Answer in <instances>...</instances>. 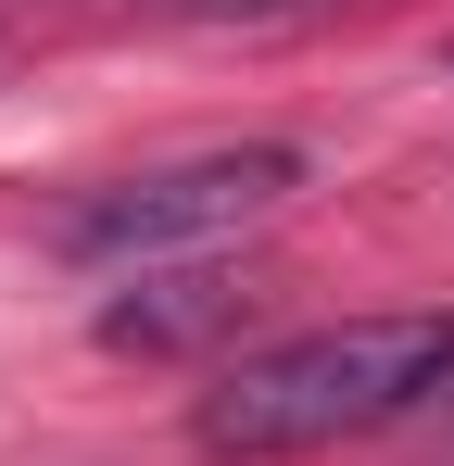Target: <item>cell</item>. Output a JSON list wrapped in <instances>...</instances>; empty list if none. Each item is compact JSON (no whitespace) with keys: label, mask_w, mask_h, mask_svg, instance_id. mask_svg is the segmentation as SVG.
<instances>
[{"label":"cell","mask_w":454,"mask_h":466,"mask_svg":"<svg viewBox=\"0 0 454 466\" xmlns=\"http://www.w3.org/2000/svg\"><path fill=\"white\" fill-rule=\"evenodd\" d=\"M454 379V315H341V328H303L278 353H240L202 390V454H315V441H366L429 416Z\"/></svg>","instance_id":"6da1fadb"},{"label":"cell","mask_w":454,"mask_h":466,"mask_svg":"<svg viewBox=\"0 0 454 466\" xmlns=\"http://www.w3.org/2000/svg\"><path fill=\"white\" fill-rule=\"evenodd\" d=\"M291 189H303V152H291V139L177 152V164H139V177H114L101 202H76L64 252H76V265H151V252H202V239L265 228Z\"/></svg>","instance_id":"7a4b0ae2"},{"label":"cell","mask_w":454,"mask_h":466,"mask_svg":"<svg viewBox=\"0 0 454 466\" xmlns=\"http://www.w3.org/2000/svg\"><path fill=\"white\" fill-rule=\"evenodd\" d=\"M240 303H253L240 278H215V265H177V278H139L127 303H101V340H114V353H190V340H215Z\"/></svg>","instance_id":"3957f363"},{"label":"cell","mask_w":454,"mask_h":466,"mask_svg":"<svg viewBox=\"0 0 454 466\" xmlns=\"http://www.w3.org/2000/svg\"><path fill=\"white\" fill-rule=\"evenodd\" d=\"M177 13H202V25H253V13H315V0H177Z\"/></svg>","instance_id":"277c9868"}]
</instances>
